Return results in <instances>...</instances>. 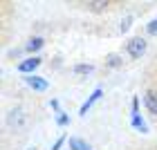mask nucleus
Masks as SVG:
<instances>
[{
    "label": "nucleus",
    "instance_id": "obj_11",
    "mask_svg": "<svg viewBox=\"0 0 157 150\" xmlns=\"http://www.w3.org/2000/svg\"><path fill=\"white\" fill-rule=\"evenodd\" d=\"M132 25V16H126L124 20H121V25H119V29H121V34L124 32H128V27Z\"/></svg>",
    "mask_w": 157,
    "mask_h": 150
},
{
    "label": "nucleus",
    "instance_id": "obj_6",
    "mask_svg": "<svg viewBox=\"0 0 157 150\" xmlns=\"http://www.w3.org/2000/svg\"><path fill=\"white\" fill-rule=\"evenodd\" d=\"M99 96H101V88H97L94 92H92V96H90V99H88V101H85V103H83V108H81V114H85V112H88V110H90V105H92V103H94V101H97V99H99Z\"/></svg>",
    "mask_w": 157,
    "mask_h": 150
},
{
    "label": "nucleus",
    "instance_id": "obj_8",
    "mask_svg": "<svg viewBox=\"0 0 157 150\" xmlns=\"http://www.w3.org/2000/svg\"><path fill=\"white\" fill-rule=\"evenodd\" d=\"M40 47H43V38H32L29 43H27V47H25V49H27V52H32V54H34V52H38Z\"/></svg>",
    "mask_w": 157,
    "mask_h": 150
},
{
    "label": "nucleus",
    "instance_id": "obj_2",
    "mask_svg": "<svg viewBox=\"0 0 157 150\" xmlns=\"http://www.w3.org/2000/svg\"><path fill=\"white\" fill-rule=\"evenodd\" d=\"M38 65H40V58H38V56H32V58H27V61L20 63L18 69H20V72H34Z\"/></svg>",
    "mask_w": 157,
    "mask_h": 150
},
{
    "label": "nucleus",
    "instance_id": "obj_4",
    "mask_svg": "<svg viewBox=\"0 0 157 150\" xmlns=\"http://www.w3.org/2000/svg\"><path fill=\"white\" fill-rule=\"evenodd\" d=\"M25 81H27V85H29V88L38 90V92L47 90V81H45V78H38V76H27Z\"/></svg>",
    "mask_w": 157,
    "mask_h": 150
},
{
    "label": "nucleus",
    "instance_id": "obj_15",
    "mask_svg": "<svg viewBox=\"0 0 157 150\" xmlns=\"http://www.w3.org/2000/svg\"><path fill=\"white\" fill-rule=\"evenodd\" d=\"M63 141H65V137H59V141H56V144L52 146V150H59V148L63 146Z\"/></svg>",
    "mask_w": 157,
    "mask_h": 150
},
{
    "label": "nucleus",
    "instance_id": "obj_7",
    "mask_svg": "<svg viewBox=\"0 0 157 150\" xmlns=\"http://www.w3.org/2000/svg\"><path fill=\"white\" fill-rule=\"evenodd\" d=\"M132 126L137 128V130H141V132H148V126H146V121L139 117V114H132Z\"/></svg>",
    "mask_w": 157,
    "mask_h": 150
},
{
    "label": "nucleus",
    "instance_id": "obj_13",
    "mask_svg": "<svg viewBox=\"0 0 157 150\" xmlns=\"http://www.w3.org/2000/svg\"><path fill=\"white\" fill-rule=\"evenodd\" d=\"M146 29H148V34H157V18L153 20V23H148Z\"/></svg>",
    "mask_w": 157,
    "mask_h": 150
},
{
    "label": "nucleus",
    "instance_id": "obj_9",
    "mask_svg": "<svg viewBox=\"0 0 157 150\" xmlns=\"http://www.w3.org/2000/svg\"><path fill=\"white\" fill-rule=\"evenodd\" d=\"M74 72L76 74H90V72H94V65H85V63H81V65H74Z\"/></svg>",
    "mask_w": 157,
    "mask_h": 150
},
{
    "label": "nucleus",
    "instance_id": "obj_3",
    "mask_svg": "<svg viewBox=\"0 0 157 150\" xmlns=\"http://www.w3.org/2000/svg\"><path fill=\"white\" fill-rule=\"evenodd\" d=\"M144 101H146V108L151 110L153 114H157V90H148L146 96H144Z\"/></svg>",
    "mask_w": 157,
    "mask_h": 150
},
{
    "label": "nucleus",
    "instance_id": "obj_10",
    "mask_svg": "<svg viewBox=\"0 0 157 150\" xmlns=\"http://www.w3.org/2000/svg\"><path fill=\"white\" fill-rule=\"evenodd\" d=\"M105 7H108V2H105V0H101V2H90L88 9H92V11H101V9H105Z\"/></svg>",
    "mask_w": 157,
    "mask_h": 150
},
{
    "label": "nucleus",
    "instance_id": "obj_14",
    "mask_svg": "<svg viewBox=\"0 0 157 150\" xmlns=\"http://www.w3.org/2000/svg\"><path fill=\"white\" fill-rule=\"evenodd\" d=\"M56 121H59V126H65V123H67V114L59 112V119H56Z\"/></svg>",
    "mask_w": 157,
    "mask_h": 150
},
{
    "label": "nucleus",
    "instance_id": "obj_12",
    "mask_svg": "<svg viewBox=\"0 0 157 150\" xmlns=\"http://www.w3.org/2000/svg\"><path fill=\"white\" fill-rule=\"evenodd\" d=\"M108 65H110V67H117V65H121V58H119V56H115V54H112L110 58H108Z\"/></svg>",
    "mask_w": 157,
    "mask_h": 150
},
{
    "label": "nucleus",
    "instance_id": "obj_1",
    "mask_svg": "<svg viewBox=\"0 0 157 150\" xmlns=\"http://www.w3.org/2000/svg\"><path fill=\"white\" fill-rule=\"evenodd\" d=\"M144 49H146V40L141 38V36H135L128 40V45H126V52L132 56V58H137V56L144 54Z\"/></svg>",
    "mask_w": 157,
    "mask_h": 150
},
{
    "label": "nucleus",
    "instance_id": "obj_16",
    "mask_svg": "<svg viewBox=\"0 0 157 150\" xmlns=\"http://www.w3.org/2000/svg\"><path fill=\"white\" fill-rule=\"evenodd\" d=\"M49 105H52V108H54L56 112H59V110H61V108H59V101H56V99H54V101H52V103H49Z\"/></svg>",
    "mask_w": 157,
    "mask_h": 150
},
{
    "label": "nucleus",
    "instance_id": "obj_5",
    "mask_svg": "<svg viewBox=\"0 0 157 150\" xmlns=\"http://www.w3.org/2000/svg\"><path fill=\"white\" fill-rule=\"evenodd\" d=\"M70 150H90V146L85 144L83 139H78V137H72V139H70Z\"/></svg>",
    "mask_w": 157,
    "mask_h": 150
}]
</instances>
